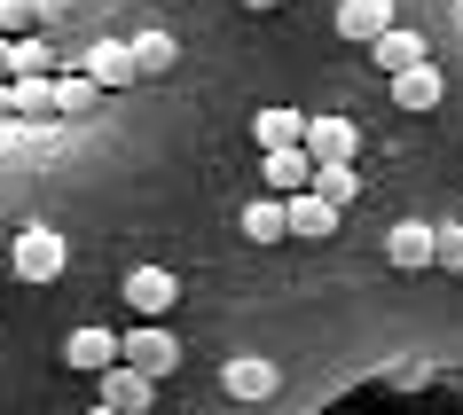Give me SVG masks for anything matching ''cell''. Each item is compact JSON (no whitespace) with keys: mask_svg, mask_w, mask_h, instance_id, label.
Returning <instances> with one entry per match:
<instances>
[{"mask_svg":"<svg viewBox=\"0 0 463 415\" xmlns=\"http://www.w3.org/2000/svg\"><path fill=\"white\" fill-rule=\"evenodd\" d=\"M220 392H228L236 408H268L275 392H283V368L260 361V353H236V361H220Z\"/></svg>","mask_w":463,"mask_h":415,"instance_id":"6da1fadb","label":"cell"},{"mask_svg":"<svg viewBox=\"0 0 463 415\" xmlns=\"http://www.w3.org/2000/svg\"><path fill=\"white\" fill-rule=\"evenodd\" d=\"M8 267L24 274V282H55V274L71 267V244H63L55 227H24V235L8 244Z\"/></svg>","mask_w":463,"mask_h":415,"instance_id":"7a4b0ae2","label":"cell"},{"mask_svg":"<svg viewBox=\"0 0 463 415\" xmlns=\"http://www.w3.org/2000/svg\"><path fill=\"white\" fill-rule=\"evenodd\" d=\"M126 361L142 368V376H157V384H165L173 368H181V337H173L165 321H134V329H126Z\"/></svg>","mask_w":463,"mask_h":415,"instance_id":"3957f363","label":"cell"},{"mask_svg":"<svg viewBox=\"0 0 463 415\" xmlns=\"http://www.w3.org/2000/svg\"><path fill=\"white\" fill-rule=\"evenodd\" d=\"M126 306L142 321H165V306H181V274L173 267H134L126 274Z\"/></svg>","mask_w":463,"mask_h":415,"instance_id":"277c9868","label":"cell"},{"mask_svg":"<svg viewBox=\"0 0 463 415\" xmlns=\"http://www.w3.org/2000/svg\"><path fill=\"white\" fill-rule=\"evenodd\" d=\"M126 361V337L118 329H71L63 337V368H79V376H102V368Z\"/></svg>","mask_w":463,"mask_h":415,"instance_id":"5b68a950","label":"cell"},{"mask_svg":"<svg viewBox=\"0 0 463 415\" xmlns=\"http://www.w3.org/2000/svg\"><path fill=\"white\" fill-rule=\"evenodd\" d=\"M385 259H392L401 274H416V267H439V227H432V220H401V227L385 235Z\"/></svg>","mask_w":463,"mask_h":415,"instance_id":"8992f818","label":"cell"},{"mask_svg":"<svg viewBox=\"0 0 463 415\" xmlns=\"http://www.w3.org/2000/svg\"><path fill=\"white\" fill-rule=\"evenodd\" d=\"M260 180H268L275 196L315 189V149H307V142H298V149H260Z\"/></svg>","mask_w":463,"mask_h":415,"instance_id":"52a82bcc","label":"cell"},{"mask_svg":"<svg viewBox=\"0 0 463 415\" xmlns=\"http://www.w3.org/2000/svg\"><path fill=\"white\" fill-rule=\"evenodd\" d=\"M79 71L102 78V87L118 95V87H134V78H142V63H134V40H95V48L79 55Z\"/></svg>","mask_w":463,"mask_h":415,"instance_id":"ba28073f","label":"cell"},{"mask_svg":"<svg viewBox=\"0 0 463 415\" xmlns=\"http://www.w3.org/2000/svg\"><path fill=\"white\" fill-rule=\"evenodd\" d=\"M369 63H377L385 78H401V71H416V63H432V55H424V40H416L409 24H392V32L369 40Z\"/></svg>","mask_w":463,"mask_h":415,"instance_id":"9c48e42d","label":"cell"},{"mask_svg":"<svg viewBox=\"0 0 463 415\" xmlns=\"http://www.w3.org/2000/svg\"><path fill=\"white\" fill-rule=\"evenodd\" d=\"M95 384H102V408H126V415H142V408H149V392H157V376H142L134 361H118V368H102Z\"/></svg>","mask_w":463,"mask_h":415,"instance_id":"30bf717a","label":"cell"},{"mask_svg":"<svg viewBox=\"0 0 463 415\" xmlns=\"http://www.w3.org/2000/svg\"><path fill=\"white\" fill-rule=\"evenodd\" d=\"M401 16H392V0H338V40H354V48H369L377 32H392Z\"/></svg>","mask_w":463,"mask_h":415,"instance_id":"8fae6325","label":"cell"},{"mask_svg":"<svg viewBox=\"0 0 463 415\" xmlns=\"http://www.w3.org/2000/svg\"><path fill=\"white\" fill-rule=\"evenodd\" d=\"M244 235L251 244H291V196H251L244 204Z\"/></svg>","mask_w":463,"mask_h":415,"instance_id":"7c38bea8","label":"cell"},{"mask_svg":"<svg viewBox=\"0 0 463 415\" xmlns=\"http://www.w3.org/2000/svg\"><path fill=\"white\" fill-rule=\"evenodd\" d=\"M291 235H298V244H322V235H338V204H330L322 189H298V196H291Z\"/></svg>","mask_w":463,"mask_h":415,"instance_id":"4fadbf2b","label":"cell"},{"mask_svg":"<svg viewBox=\"0 0 463 415\" xmlns=\"http://www.w3.org/2000/svg\"><path fill=\"white\" fill-rule=\"evenodd\" d=\"M307 149H315V165H338L362 149V125L354 118H307Z\"/></svg>","mask_w":463,"mask_h":415,"instance_id":"5bb4252c","label":"cell"},{"mask_svg":"<svg viewBox=\"0 0 463 415\" xmlns=\"http://www.w3.org/2000/svg\"><path fill=\"white\" fill-rule=\"evenodd\" d=\"M439 95H448V78H439L432 63H416V71H401V78H392V102H401L409 118H424V110H439Z\"/></svg>","mask_w":463,"mask_h":415,"instance_id":"9a60e30c","label":"cell"},{"mask_svg":"<svg viewBox=\"0 0 463 415\" xmlns=\"http://www.w3.org/2000/svg\"><path fill=\"white\" fill-rule=\"evenodd\" d=\"M251 142H260V149H298V142H307V118L283 110V102H268V110L251 118Z\"/></svg>","mask_w":463,"mask_h":415,"instance_id":"2e32d148","label":"cell"},{"mask_svg":"<svg viewBox=\"0 0 463 415\" xmlns=\"http://www.w3.org/2000/svg\"><path fill=\"white\" fill-rule=\"evenodd\" d=\"M102 78H87V71H55V102H63V118H95L102 110Z\"/></svg>","mask_w":463,"mask_h":415,"instance_id":"e0dca14e","label":"cell"},{"mask_svg":"<svg viewBox=\"0 0 463 415\" xmlns=\"http://www.w3.org/2000/svg\"><path fill=\"white\" fill-rule=\"evenodd\" d=\"M55 63H63V55H55L40 32H24V40H16V55H8V78H55Z\"/></svg>","mask_w":463,"mask_h":415,"instance_id":"ac0fdd59","label":"cell"},{"mask_svg":"<svg viewBox=\"0 0 463 415\" xmlns=\"http://www.w3.org/2000/svg\"><path fill=\"white\" fill-rule=\"evenodd\" d=\"M8 87H16V118H63L55 78H8Z\"/></svg>","mask_w":463,"mask_h":415,"instance_id":"d6986e66","label":"cell"},{"mask_svg":"<svg viewBox=\"0 0 463 415\" xmlns=\"http://www.w3.org/2000/svg\"><path fill=\"white\" fill-rule=\"evenodd\" d=\"M134 63H142V78H165L173 63H181V48H173V32H142V40H134Z\"/></svg>","mask_w":463,"mask_h":415,"instance_id":"ffe728a7","label":"cell"},{"mask_svg":"<svg viewBox=\"0 0 463 415\" xmlns=\"http://www.w3.org/2000/svg\"><path fill=\"white\" fill-rule=\"evenodd\" d=\"M315 189H322V196H330V204L345 212V204L362 196V180H354V157H338V165H315Z\"/></svg>","mask_w":463,"mask_h":415,"instance_id":"44dd1931","label":"cell"},{"mask_svg":"<svg viewBox=\"0 0 463 415\" xmlns=\"http://www.w3.org/2000/svg\"><path fill=\"white\" fill-rule=\"evenodd\" d=\"M32 24H40V8H32V0H0V32H8V40H24Z\"/></svg>","mask_w":463,"mask_h":415,"instance_id":"7402d4cb","label":"cell"},{"mask_svg":"<svg viewBox=\"0 0 463 415\" xmlns=\"http://www.w3.org/2000/svg\"><path fill=\"white\" fill-rule=\"evenodd\" d=\"M439 267H448V274H463V220H448V227H439Z\"/></svg>","mask_w":463,"mask_h":415,"instance_id":"603a6c76","label":"cell"},{"mask_svg":"<svg viewBox=\"0 0 463 415\" xmlns=\"http://www.w3.org/2000/svg\"><path fill=\"white\" fill-rule=\"evenodd\" d=\"M32 8H40V24H63V16H71L79 0H32Z\"/></svg>","mask_w":463,"mask_h":415,"instance_id":"cb8c5ba5","label":"cell"},{"mask_svg":"<svg viewBox=\"0 0 463 415\" xmlns=\"http://www.w3.org/2000/svg\"><path fill=\"white\" fill-rule=\"evenodd\" d=\"M8 55H16V40H8V32H0V78H8Z\"/></svg>","mask_w":463,"mask_h":415,"instance_id":"d4e9b609","label":"cell"},{"mask_svg":"<svg viewBox=\"0 0 463 415\" xmlns=\"http://www.w3.org/2000/svg\"><path fill=\"white\" fill-rule=\"evenodd\" d=\"M244 8H283V0H244Z\"/></svg>","mask_w":463,"mask_h":415,"instance_id":"484cf974","label":"cell"},{"mask_svg":"<svg viewBox=\"0 0 463 415\" xmlns=\"http://www.w3.org/2000/svg\"><path fill=\"white\" fill-rule=\"evenodd\" d=\"M95 415H126V408H102V400H95Z\"/></svg>","mask_w":463,"mask_h":415,"instance_id":"4316f807","label":"cell"},{"mask_svg":"<svg viewBox=\"0 0 463 415\" xmlns=\"http://www.w3.org/2000/svg\"><path fill=\"white\" fill-rule=\"evenodd\" d=\"M228 415H260V408H228Z\"/></svg>","mask_w":463,"mask_h":415,"instance_id":"83f0119b","label":"cell"},{"mask_svg":"<svg viewBox=\"0 0 463 415\" xmlns=\"http://www.w3.org/2000/svg\"><path fill=\"white\" fill-rule=\"evenodd\" d=\"M456 24H463V0H456Z\"/></svg>","mask_w":463,"mask_h":415,"instance_id":"f1b7e54d","label":"cell"}]
</instances>
